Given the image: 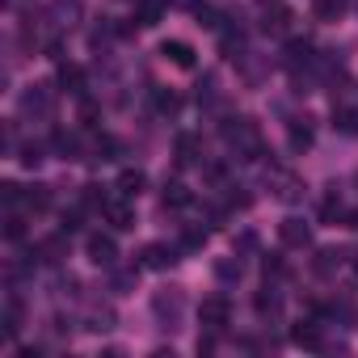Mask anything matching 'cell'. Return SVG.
<instances>
[{
    "instance_id": "6da1fadb",
    "label": "cell",
    "mask_w": 358,
    "mask_h": 358,
    "mask_svg": "<svg viewBox=\"0 0 358 358\" xmlns=\"http://www.w3.org/2000/svg\"><path fill=\"white\" fill-rule=\"evenodd\" d=\"M224 139H228V148L241 160H257L262 156V135H257V127L249 118H228L224 122Z\"/></svg>"
},
{
    "instance_id": "7a4b0ae2",
    "label": "cell",
    "mask_w": 358,
    "mask_h": 358,
    "mask_svg": "<svg viewBox=\"0 0 358 358\" xmlns=\"http://www.w3.org/2000/svg\"><path fill=\"white\" fill-rule=\"evenodd\" d=\"M228 320H232V308H228L224 295H207V299L199 303V324H203L207 333H224Z\"/></svg>"
},
{
    "instance_id": "3957f363",
    "label": "cell",
    "mask_w": 358,
    "mask_h": 358,
    "mask_svg": "<svg viewBox=\"0 0 358 358\" xmlns=\"http://www.w3.org/2000/svg\"><path fill=\"white\" fill-rule=\"evenodd\" d=\"M278 241H282L287 249H308V245H312V228H308L303 220L287 215V220L278 224Z\"/></svg>"
},
{
    "instance_id": "277c9868",
    "label": "cell",
    "mask_w": 358,
    "mask_h": 358,
    "mask_svg": "<svg viewBox=\"0 0 358 358\" xmlns=\"http://www.w3.org/2000/svg\"><path fill=\"white\" fill-rule=\"evenodd\" d=\"M85 249H89V262H93V266H114V262H118V245H114L110 232H93Z\"/></svg>"
},
{
    "instance_id": "5b68a950",
    "label": "cell",
    "mask_w": 358,
    "mask_h": 358,
    "mask_svg": "<svg viewBox=\"0 0 358 358\" xmlns=\"http://www.w3.org/2000/svg\"><path fill=\"white\" fill-rule=\"evenodd\" d=\"M160 55L173 64V68H194V47L190 43H182V38H169V43H160Z\"/></svg>"
},
{
    "instance_id": "8992f818",
    "label": "cell",
    "mask_w": 358,
    "mask_h": 358,
    "mask_svg": "<svg viewBox=\"0 0 358 358\" xmlns=\"http://www.w3.org/2000/svg\"><path fill=\"white\" fill-rule=\"evenodd\" d=\"M101 215H106V224L114 228V232H127V228H135V207L122 199V203H106L101 207Z\"/></svg>"
},
{
    "instance_id": "52a82bcc",
    "label": "cell",
    "mask_w": 358,
    "mask_h": 358,
    "mask_svg": "<svg viewBox=\"0 0 358 358\" xmlns=\"http://www.w3.org/2000/svg\"><path fill=\"white\" fill-rule=\"evenodd\" d=\"M291 341H295L299 350H324V333H320L316 320H299V324L291 329Z\"/></svg>"
},
{
    "instance_id": "ba28073f",
    "label": "cell",
    "mask_w": 358,
    "mask_h": 358,
    "mask_svg": "<svg viewBox=\"0 0 358 358\" xmlns=\"http://www.w3.org/2000/svg\"><path fill=\"white\" fill-rule=\"evenodd\" d=\"M139 262H143V270H169V266L177 262V253H173L169 245H148V249L139 253Z\"/></svg>"
},
{
    "instance_id": "9c48e42d",
    "label": "cell",
    "mask_w": 358,
    "mask_h": 358,
    "mask_svg": "<svg viewBox=\"0 0 358 358\" xmlns=\"http://www.w3.org/2000/svg\"><path fill=\"white\" fill-rule=\"evenodd\" d=\"M160 17H164V0H139V5H135V22H139L143 30L160 26Z\"/></svg>"
},
{
    "instance_id": "30bf717a",
    "label": "cell",
    "mask_w": 358,
    "mask_h": 358,
    "mask_svg": "<svg viewBox=\"0 0 358 358\" xmlns=\"http://www.w3.org/2000/svg\"><path fill=\"white\" fill-rule=\"evenodd\" d=\"M190 203H194L190 186H182V182H164V207H173V211H182V207H190Z\"/></svg>"
},
{
    "instance_id": "8fae6325",
    "label": "cell",
    "mask_w": 358,
    "mask_h": 358,
    "mask_svg": "<svg viewBox=\"0 0 358 358\" xmlns=\"http://www.w3.org/2000/svg\"><path fill=\"white\" fill-rule=\"evenodd\" d=\"M143 186H148V177H143L139 169H127V173L118 177V194H122V199H139Z\"/></svg>"
},
{
    "instance_id": "7c38bea8",
    "label": "cell",
    "mask_w": 358,
    "mask_h": 358,
    "mask_svg": "<svg viewBox=\"0 0 358 358\" xmlns=\"http://www.w3.org/2000/svg\"><path fill=\"white\" fill-rule=\"evenodd\" d=\"M287 26H291V9L287 5H274V13L266 9V22H262L266 34H287Z\"/></svg>"
},
{
    "instance_id": "4fadbf2b",
    "label": "cell",
    "mask_w": 358,
    "mask_h": 358,
    "mask_svg": "<svg viewBox=\"0 0 358 358\" xmlns=\"http://www.w3.org/2000/svg\"><path fill=\"white\" fill-rule=\"evenodd\" d=\"M312 9L320 22H341V13L350 9V0H312Z\"/></svg>"
},
{
    "instance_id": "5bb4252c",
    "label": "cell",
    "mask_w": 358,
    "mask_h": 358,
    "mask_svg": "<svg viewBox=\"0 0 358 358\" xmlns=\"http://www.w3.org/2000/svg\"><path fill=\"white\" fill-rule=\"evenodd\" d=\"M59 89H64V93H85V72H80L76 64H64V68H59Z\"/></svg>"
},
{
    "instance_id": "9a60e30c",
    "label": "cell",
    "mask_w": 358,
    "mask_h": 358,
    "mask_svg": "<svg viewBox=\"0 0 358 358\" xmlns=\"http://www.w3.org/2000/svg\"><path fill=\"white\" fill-rule=\"evenodd\" d=\"M341 257H345L341 249H320V253H316V262H312V270H316V274H333V270L341 266Z\"/></svg>"
},
{
    "instance_id": "2e32d148",
    "label": "cell",
    "mask_w": 358,
    "mask_h": 358,
    "mask_svg": "<svg viewBox=\"0 0 358 358\" xmlns=\"http://www.w3.org/2000/svg\"><path fill=\"white\" fill-rule=\"evenodd\" d=\"M299 64H312V43H287V68H299Z\"/></svg>"
},
{
    "instance_id": "e0dca14e",
    "label": "cell",
    "mask_w": 358,
    "mask_h": 358,
    "mask_svg": "<svg viewBox=\"0 0 358 358\" xmlns=\"http://www.w3.org/2000/svg\"><path fill=\"white\" fill-rule=\"evenodd\" d=\"M287 139H291V148H295V152H308V148H312V127H308V122H291Z\"/></svg>"
},
{
    "instance_id": "ac0fdd59",
    "label": "cell",
    "mask_w": 358,
    "mask_h": 358,
    "mask_svg": "<svg viewBox=\"0 0 358 358\" xmlns=\"http://www.w3.org/2000/svg\"><path fill=\"white\" fill-rule=\"evenodd\" d=\"M22 203L34 207V211H47V207H51V190H47V186H34V190L22 194Z\"/></svg>"
},
{
    "instance_id": "d6986e66",
    "label": "cell",
    "mask_w": 358,
    "mask_h": 358,
    "mask_svg": "<svg viewBox=\"0 0 358 358\" xmlns=\"http://www.w3.org/2000/svg\"><path fill=\"white\" fill-rule=\"evenodd\" d=\"M333 127H337L341 135H358V110H337V114H333Z\"/></svg>"
},
{
    "instance_id": "ffe728a7",
    "label": "cell",
    "mask_w": 358,
    "mask_h": 358,
    "mask_svg": "<svg viewBox=\"0 0 358 358\" xmlns=\"http://www.w3.org/2000/svg\"><path fill=\"white\" fill-rule=\"evenodd\" d=\"M22 106H26V110H38V114H43V110L51 106V93H47V85H34V93H26V101H22Z\"/></svg>"
},
{
    "instance_id": "44dd1931",
    "label": "cell",
    "mask_w": 358,
    "mask_h": 358,
    "mask_svg": "<svg viewBox=\"0 0 358 358\" xmlns=\"http://www.w3.org/2000/svg\"><path fill=\"white\" fill-rule=\"evenodd\" d=\"M152 308H156L160 316H164V312H169V316H177V312H182V295H177V291H173V295H156V299H152Z\"/></svg>"
},
{
    "instance_id": "7402d4cb",
    "label": "cell",
    "mask_w": 358,
    "mask_h": 358,
    "mask_svg": "<svg viewBox=\"0 0 358 358\" xmlns=\"http://www.w3.org/2000/svg\"><path fill=\"white\" fill-rule=\"evenodd\" d=\"M177 156H182L186 164L199 160V139H194V135H182V139H177Z\"/></svg>"
},
{
    "instance_id": "603a6c76",
    "label": "cell",
    "mask_w": 358,
    "mask_h": 358,
    "mask_svg": "<svg viewBox=\"0 0 358 358\" xmlns=\"http://www.w3.org/2000/svg\"><path fill=\"white\" fill-rule=\"evenodd\" d=\"M177 106H182V101H177V93L156 89V110H160V114H177Z\"/></svg>"
},
{
    "instance_id": "cb8c5ba5",
    "label": "cell",
    "mask_w": 358,
    "mask_h": 358,
    "mask_svg": "<svg viewBox=\"0 0 358 358\" xmlns=\"http://www.w3.org/2000/svg\"><path fill=\"white\" fill-rule=\"evenodd\" d=\"M207 245V228H186V249H203Z\"/></svg>"
},
{
    "instance_id": "d4e9b609",
    "label": "cell",
    "mask_w": 358,
    "mask_h": 358,
    "mask_svg": "<svg viewBox=\"0 0 358 358\" xmlns=\"http://www.w3.org/2000/svg\"><path fill=\"white\" fill-rule=\"evenodd\" d=\"M215 274H220L224 282H232V278H241V262H220V266H215Z\"/></svg>"
},
{
    "instance_id": "484cf974",
    "label": "cell",
    "mask_w": 358,
    "mask_h": 358,
    "mask_svg": "<svg viewBox=\"0 0 358 358\" xmlns=\"http://www.w3.org/2000/svg\"><path fill=\"white\" fill-rule=\"evenodd\" d=\"M257 312H262V316H266V312H278V295H274V291H270V295L262 291V295H257Z\"/></svg>"
},
{
    "instance_id": "4316f807",
    "label": "cell",
    "mask_w": 358,
    "mask_h": 358,
    "mask_svg": "<svg viewBox=\"0 0 358 358\" xmlns=\"http://www.w3.org/2000/svg\"><path fill=\"white\" fill-rule=\"evenodd\" d=\"M199 26H207V30H220V13H215V9H199Z\"/></svg>"
},
{
    "instance_id": "83f0119b",
    "label": "cell",
    "mask_w": 358,
    "mask_h": 358,
    "mask_svg": "<svg viewBox=\"0 0 358 358\" xmlns=\"http://www.w3.org/2000/svg\"><path fill=\"white\" fill-rule=\"evenodd\" d=\"M320 215H324V220L333 224V220L341 215V203H337V199H324V207H320Z\"/></svg>"
},
{
    "instance_id": "f1b7e54d",
    "label": "cell",
    "mask_w": 358,
    "mask_h": 358,
    "mask_svg": "<svg viewBox=\"0 0 358 358\" xmlns=\"http://www.w3.org/2000/svg\"><path fill=\"white\" fill-rule=\"evenodd\" d=\"M22 232H26V228H22V220H17V215H9V224H5V236H9V241H22Z\"/></svg>"
},
{
    "instance_id": "f546056e",
    "label": "cell",
    "mask_w": 358,
    "mask_h": 358,
    "mask_svg": "<svg viewBox=\"0 0 358 358\" xmlns=\"http://www.w3.org/2000/svg\"><path fill=\"white\" fill-rule=\"evenodd\" d=\"M22 160H26V164H38V160H43V156H38V148H34V143H30V148H26V152H22Z\"/></svg>"
}]
</instances>
